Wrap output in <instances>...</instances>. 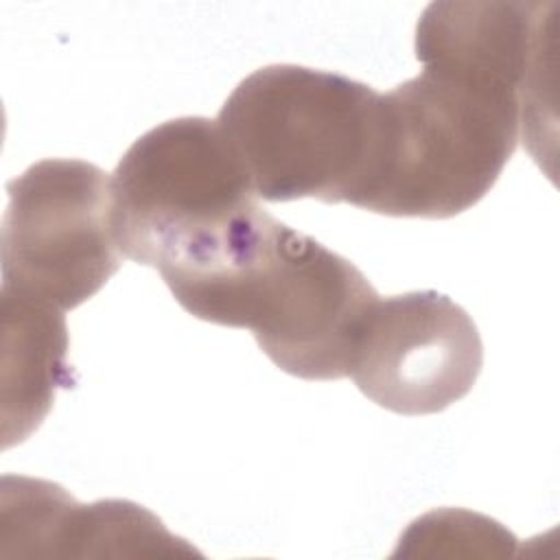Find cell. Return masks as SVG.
<instances>
[{"instance_id": "7", "label": "cell", "mask_w": 560, "mask_h": 560, "mask_svg": "<svg viewBox=\"0 0 560 560\" xmlns=\"http://www.w3.org/2000/svg\"><path fill=\"white\" fill-rule=\"evenodd\" d=\"M540 2H433L416 24V57L475 66L510 83L523 98L529 151H542V77L549 57L547 11Z\"/></svg>"}, {"instance_id": "6", "label": "cell", "mask_w": 560, "mask_h": 560, "mask_svg": "<svg viewBox=\"0 0 560 560\" xmlns=\"http://www.w3.org/2000/svg\"><path fill=\"white\" fill-rule=\"evenodd\" d=\"M483 365L470 315L433 289L374 304L350 374L361 394L400 416H427L464 398Z\"/></svg>"}, {"instance_id": "1", "label": "cell", "mask_w": 560, "mask_h": 560, "mask_svg": "<svg viewBox=\"0 0 560 560\" xmlns=\"http://www.w3.org/2000/svg\"><path fill=\"white\" fill-rule=\"evenodd\" d=\"M162 278L192 317L252 330L282 372L304 381L350 374L378 302L352 260L273 219L258 201Z\"/></svg>"}, {"instance_id": "8", "label": "cell", "mask_w": 560, "mask_h": 560, "mask_svg": "<svg viewBox=\"0 0 560 560\" xmlns=\"http://www.w3.org/2000/svg\"><path fill=\"white\" fill-rule=\"evenodd\" d=\"M2 448L24 442L46 418L59 387H74L63 311L0 293Z\"/></svg>"}, {"instance_id": "5", "label": "cell", "mask_w": 560, "mask_h": 560, "mask_svg": "<svg viewBox=\"0 0 560 560\" xmlns=\"http://www.w3.org/2000/svg\"><path fill=\"white\" fill-rule=\"evenodd\" d=\"M256 201L217 120L182 116L142 133L112 173L122 256L155 267L171 249Z\"/></svg>"}, {"instance_id": "4", "label": "cell", "mask_w": 560, "mask_h": 560, "mask_svg": "<svg viewBox=\"0 0 560 560\" xmlns=\"http://www.w3.org/2000/svg\"><path fill=\"white\" fill-rule=\"evenodd\" d=\"M0 293L72 311L118 271L112 177L92 162L48 158L7 184Z\"/></svg>"}, {"instance_id": "3", "label": "cell", "mask_w": 560, "mask_h": 560, "mask_svg": "<svg viewBox=\"0 0 560 560\" xmlns=\"http://www.w3.org/2000/svg\"><path fill=\"white\" fill-rule=\"evenodd\" d=\"M378 105L381 94L350 77L273 63L234 88L217 122L258 197L357 206L374 166Z\"/></svg>"}, {"instance_id": "10", "label": "cell", "mask_w": 560, "mask_h": 560, "mask_svg": "<svg viewBox=\"0 0 560 560\" xmlns=\"http://www.w3.org/2000/svg\"><path fill=\"white\" fill-rule=\"evenodd\" d=\"M516 538L490 516L462 510L440 508L416 518L398 538L394 558H510Z\"/></svg>"}, {"instance_id": "9", "label": "cell", "mask_w": 560, "mask_h": 560, "mask_svg": "<svg viewBox=\"0 0 560 560\" xmlns=\"http://www.w3.org/2000/svg\"><path fill=\"white\" fill-rule=\"evenodd\" d=\"M48 558H179L201 556L188 540L171 534L147 508L127 499L63 505Z\"/></svg>"}, {"instance_id": "2", "label": "cell", "mask_w": 560, "mask_h": 560, "mask_svg": "<svg viewBox=\"0 0 560 560\" xmlns=\"http://www.w3.org/2000/svg\"><path fill=\"white\" fill-rule=\"evenodd\" d=\"M523 131L521 94L470 70L424 61L381 94L378 142L357 208L448 219L486 197Z\"/></svg>"}]
</instances>
